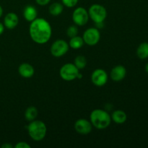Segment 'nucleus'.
Returning a JSON list of instances; mask_svg holds the SVG:
<instances>
[{
	"label": "nucleus",
	"instance_id": "f257e3e1",
	"mask_svg": "<svg viewBox=\"0 0 148 148\" xmlns=\"http://www.w3.org/2000/svg\"><path fill=\"white\" fill-rule=\"evenodd\" d=\"M29 33L32 40L38 44H44L50 40L52 28L44 18H36L30 23Z\"/></svg>",
	"mask_w": 148,
	"mask_h": 148
},
{
	"label": "nucleus",
	"instance_id": "f8f14e48",
	"mask_svg": "<svg viewBox=\"0 0 148 148\" xmlns=\"http://www.w3.org/2000/svg\"><path fill=\"white\" fill-rule=\"evenodd\" d=\"M19 23V17L17 14L14 12H10L7 14L4 19V25L6 28L12 30L15 28Z\"/></svg>",
	"mask_w": 148,
	"mask_h": 148
},
{
	"label": "nucleus",
	"instance_id": "5701e85b",
	"mask_svg": "<svg viewBox=\"0 0 148 148\" xmlns=\"http://www.w3.org/2000/svg\"><path fill=\"white\" fill-rule=\"evenodd\" d=\"M15 148H30V145L27 144L25 142H20L14 146Z\"/></svg>",
	"mask_w": 148,
	"mask_h": 148
},
{
	"label": "nucleus",
	"instance_id": "dca6fc26",
	"mask_svg": "<svg viewBox=\"0 0 148 148\" xmlns=\"http://www.w3.org/2000/svg\"><path fill=\"white\" fill-rule=\"evenodd\" d=\"M64 10V6L62 3L59 2H53L49 6V12L52 16H56L60 15L62 13Z\"/></svg>",
	"mask_w": 148,
	"mask_h": 148
},
{
	"label": "nucleus",
	"instance_id": "a211bd4d",
	"mask_svg": "<svg viewBox=\"0 0 148 148\" xmlns=\"http://www.w3.org/2000/svg\"><path fill=\"white\" fill-rule=\"evenodd\" d=\"M38 114V111L35 106H30L25 110V118L27 121H32L36 119Z\"/></svg>",
	"mask_w": 148,
	"mask_h": 148
},
{
	"label": "nucleus",
	"instance_id": "9d476101",
	"mask_svg": "<svg viewBox=\"0 0 148 148\" xmlns=\"http://www.w3.org/2000/svg\"><path fill=\"white\" fill-rule=\"evenodd\" d=\"M92 125L90 121L85 119H79L77 120L75 124V130L80 134H88L92 132Z\"/></svg>",
	"mask_w": 148,
	"mask_h": 148
},
{
	"label": "nucleus",
	"instance_id": "ddd939ff",
	"mask_svg": "<svg viewBox=\"0 0 148 148\" xmlns=\"http://www.w3.org/2000/svg\"><path fill=\"white\" fill-rule=\"evenodd\" d=\"M18 72L20 76L24 78H30L34 75L35 69L31 64L23 63L19 66Z\"/></svg>",
	"mask_w": 148,
	"mask_h": 148
},
{
	"label": "nucleus",
	"instance_id": "423d86ee",
	"mask_svg": "<svg viewBox=\"0 0 148 148\" xmlns=\"http://www.w3.org/2000/svg\"><path fill=\"white\" fill-rule=\"evenodd\" d=\"M69 43L64 40H57L52 43L50 51L52 56L59 58L64 56L69 51Z\"/></svg>",
	"mask_w": 148,
	"mask_h": 148
},
{
	"label": "nucleus",
	"instance_id": "f3484780",
	"mask_svg": "<svg viewBox=\"0 0 148 148\" xmlns=\"http://www.w3.org/2000/svg\"><path fill=\"white\" fill-rule=\"evenodd\" d=\"M137 55L140 59H145L148 58V43L144 42L138 46L137 49Z\"/></svg>",
	"mask_w": 148,
	"mask_h": 148
},
{
	"label": "nucleus",
	"instance_id": "6e6552de",
	"mask_svg": "<svg viewBox=\"0 0 148 148\" xmlns=\"http://www.w3.org/2000/svg\"><path fill=\"white\" fill-rule=\"evenodd\" d=\"M88 12L84 7H79L75 9L72 13V20L77 26H84L89 20Z\"/></svg>",
	"mask_w": 148,
	"mask_h": 148
},
{
	"label": "nucleus",
	"instance_id": "c85d7f7f",
	"mask_svg": "<svg viewBox=\"0 0 148 148\" xmlns=\"http://www.w3.org/2000/svg\"><path fill=\"white\" fill-rule=\"evenodd\" d=\"M145 71L147 72V73H148V63L146 64V66H145Z\"/></svg>",
	"mask_w": 148,
	"mask_h": 148
},
{
	"label": "nucleus",
	"instance_id": "cd10ccee",
	"mask_svg": "<svg viewBox=\"0 0 148 148\" xmlns=\"http://www.w3.org/2000/svg\"><path fill=\"white\" fill-rule=\"evenodd\" d=\"M82 75L81 73L78 74V76H77V79H82Z\"/></svg>",
	"mask_w": 148,
	"mask_h": 148
},
{
	"label": "nucleus",
	"instance_id": "0eeeda50",
	"mask_svg": "<svg viewBox=\"0 0 148 148\" xmlns=\"http://www.w3.org/2000/svg\"><path fill=\"white\" fill-rule=\"evenodd\" d=\"M84 43L88 46H95L101 39V33L97 27H90L84 32L82 36Z\"/></svg>",
	"mask_w": 148,
	"mask_h": 148
},
{
	"label": "nucleus",
	"instance_id": "393cba45",
	"mask_svg": "<svg viewBox=\"0 0 148 148\" xmlns=\"http://www.w3.org/2000/svg\"><path fill=\"white\" fill-rule=\"evenodd\" d=\"M13 146L10 143H5L1 145V148H12Z\"/></svg>",
	"mask_w": 148,
	"mask_h": 148
},
{
	"label": "nucleus",
	"instance_id": "aec40b11",
	"mask_svg": "<svg viewBox=\"0 0 148 148\" xmlns=\"http://www.w3.org/2000/svg\"><path fill=\"white\" fill-rule=\"evenodd\" d=\"M74 64L77 66V68L79 70L83 69L87 65L86 58L84 56H82V55H78V56H76V58L75 59Z\"/></svg>",
	"mask_w": 148,
	"mask_h": 148
},
{
	"label": "nucleus",
	"instance_id": "4468645a",
	"mask_svg": "<svg viewBox=\"0 0 148 148\" xmlns=\"http://www.w3.org/2000/svg\"><path fill=\"white\" fill-rule=\"evenodd\" d=\"M38 11L35 7L32 5H27L25 7L23 11V16L25 20L31 23L32 21L37 18Z\"/></svg>",
	"mask_w": 148,
	"mask_h": 148
},
{
	"label": "nucleus",
	"instance_id": "4be33fe9",
	"mask_svg": "<svg viewBox=\"0 0 148 148\" xmlns=\"http://www.w3.org/2000/svg\"><path fill=\"white\" fill-rule=\"evenodd\" d=\"M79 0H62V2L63 5L65 7H69V8H72V7H75L77 4L78 3Z\"/></svg>",
	"mask_w": 148,
	"mask_h": 148
},
{
	"label": "nucleus",
	"instance_id": "1a4fd4ad",
	"mask_svg": "<svg viewBox=\"0 0 148 148\" xmlns=\"http://www.w3.org/2000/svg\"><path fill=\"white\" fill-rule=\"evenodd\" d=\"M91 81L95 86H103L108 81V74L104 69H95L91 75Z\"/></svg>",
	"mask_w": 148,
	"mask_h": 148
},
{
	"label": "nucleus",
	"instance_id": "bb28decb",
	"mask_svg": "<svg viewBox=\"0 0 148 148\" xmlns=\"http://www.w3.org/2000/svg\"><path fill=\"white\" fill-rule=\"evenodd\" d=\"M2 14H3V8H2V7L0 5V18L1 17Z\"/></svg>",
	"mask_w": 148,
	"mask_h": 148
},
{
	"label": "nucleus",
	"instance_id": "7ed1b4c3",
	"mask_svg": "<svg viewBox=\"0 0 148 148\" xmlns=\"http://www.w3.org/2000/svg\"><path fill=\"white\" fill-rule=\"evenodd\" d=\"M27 132L32 140L40 141L45 138L47 133V127L44 122L40 120H33L27 126Z\"/></svg>",
	"mask_w": 148,
	"mask_h": 148
},
{
	"label": "nucleus",
	"instance_id": "412c9836",
	"mask_svg": "<svg viewBox=\"0 0 148 148\" xmlns=\"http://www.w3.org/2000/svg\"><path fill=\"white\" fill-rule=\"evenodd\" d=\"M78 34V27H77V25H71L69 26L67 28V30H66V35L69 36V38L75 37V36H77Z\"/></svg>",
	"mask_w": 148,
	"mask_h": 148
},
{
	"label": "nucleus",
	"instance_id": "a878e982",
	"mask_svg": "<svg viewBox=\"0 0 148 148\" xmlns=\"http://www.w3.org/2000/svg\"><path fill=\"white\" fill-rule=\"evenodd\" d=\"M4 27H4V24H2L1 23H0V36H1L3 33H4Z\"/></svg>",
	"mask_w": 148,
	"mask_h": 148
},
{
	"label": "nucleus",
	"instance_id": "6ab92c4d",
	"mask_svg": "<svg viewBox=\"0 0 148 148\" xmlns=\"http://www.w3.org/2000/svg\"><path fill=\"white\" fill-rule=\"evenodd\" d=\"M84 40L82 37L76 36L75 37L71 38L69 42V46L73 49H79L82 47L84 45Z\"/></svg>",
	"mask_w": 148,
	"mask_h": 148
},
{
	"label": "nucleus",
	"instance_id": "39448f33",
	"mask_svg": "<svg viewBox=\"0 0 148 148\" xmlns=\"http://www.w3.org/2000/svg\"><path fill=\"white\" fill-rule=\"evenodd\" d=\"M79 69L74 64L67 63L64 64L59 70V75L62 79L65 81H72L77 79Z\"/></svg>",
	"mask_w": 148,
	"mask_h": 148
},
{
	"label": "nucleus",
	"instance_id": "2eb2a0df",
	"mask_svg": "<svg viewBox=\"0 0 148 148\" xmlns=\"http://www.w3.org/2000/svg\"><path fill=\"white\" fill-rule=\"evenodd\" d=\"M111 120L116 123V124H124L127 119V114L124 111L121 110H116L112 113L111 115Z\"/></svg>",
	"mask_w": 148,
	"mask_h": 148
},
{
	"label": "nucleus",
	"instance_id": "9b49d317",
	"mask_svg": "<svg viewBox=\"0 0 148 148\" xmlns=\"http://www.w3.org/2000/svg\"><path fill=\"white\" fill-rule=\"evenodd\" d=\"M127 75V69L122 65H117L114 66L111 71L110 77L113 81L120 82L125 78Z\"/></svg>",
	"mask_w": 148,
	"mask_h": 148
},
{
	"label": "nucleus",
	"instance_id": "c756f323",
	"mask_svg": "<svg viewBox=\"0 0 148 148\" xmlns=\"http://www.w3.org/2000/svg\"><path fill=\"white\" fill-rule=\"evenodd\" d=\"M0 61H1V58H0Z\"/></svg>",
	"mask_w": 148,
	"mask_h": 148
},
{
	"label": "nucleus",
	"instance_id": "20e7f679",
	"mask_svg": "<svg viewBox=\"0 0 148 148\" xmlns=\"http://www.w3.org/2000/svg\"><path fill=\"white\" fill-rule=\"evenodd\" d=\"M89 17L95 23H103L107 17V11L103 5L94 4L88 10Z\"/></svg>",
	"mask_w": 148,
	"mask_h": 148
},
{
	"label": "nucleus",
	"instance_id": "b1692460",
	"mask_svg": "<svg viewBox=\"0 0 148 148\" xmlns=\"http://www.w3.org/2000/svg\"><path fill=\"white\" fill-rule=\"evenodd\" d=\"M50 1H51V0H36V2L40 6L47 5L48 4H49V2H50Z\"/></svg>",
	"mask_w": 148,
	"mask_h": 148
},
{
	"label": "nucleus",
	"instance_id": "f03ea898",
	"mask_svg": "<svg viewBox=\"0 0 148 148\" xmlns=\"http://www.w3.org/2000/svg\"><path fill=\"white\" fill-rule=\"evenodd\" d=\"M90 119L92 125L98 130H104L109 127L111 117L107 111L103 109H95L91 112Z\"/></svg>",
	"mask_w": 148,
	"mask_h": 148
}]
</instances>
